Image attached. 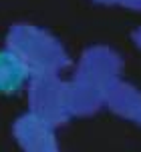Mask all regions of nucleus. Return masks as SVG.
<instances>
[{"label":"nucleus","instance_id":"1","mask_svg":"<svg viewBox=\"0 0 141 152\" xmlns=\"http://www.w3.org/2000/svg\"><path fill=\"white\" fill-rule=\"evenodd\" d=\"M4 46L26 64L30 74H63L70 66V56L63 42L36 24L18 22L10 26Z\"/></svg>","mask_w":141,"mask_h":152},{"label":"nucleus","instance_id":"2","mask_svg":"<svg viewBox=\"0 0 141 152\" xmlns=\"http://www.w3.org/2000/svg\"><path fill=\"white\" fill-rule=\"evenodd\" d=\"M28 112L53 126H63L73 118L67 98V80L63 74H32L26 84Z\"/></svg>","mask_w":141,"mask_h":152},{"label":"nucleus","instance_id":"3","mask_svg":"<svg viewBox=\"0 0 141 152\" xmlns=\"http://www.w3.org/2000/svg\"><path fill=\"white\" fill-rule=\"evenodd\" d=\"M70 78L105 94L109 86L123 78V58L111 46L93 44L81 52Z\"/></svg>","mask_w":141,"mask_h":152},{"label":"nucleus","instance_id":"4","mask_svg":"<svg viewBox=\"0 0 141 152\" xmlns=\"http://www.w3.org/2000/svg\"><path fill=\"white\" fill-rule=\"evenodd\" d=\"M12 138L22 152H61L56 126L28 110L12 122Z\"/></svg>","mask_w":141,"mask_h":152},{"label":"nucleus","instance_id":"5","mask_svg":"<svg viewBox=\"0 0 141 152\" xmlns=\"http://www.w3.org/2000/svg\"><path fill=\"white\" fill-rule=\"evenodd\" d=\"M103 108H107L121 120L131 122L141 128V90L135 84L119 78L105 92Z\"/></svg>","mask_w":141,"mask_h":152},{"label":"nucleus","instance_id":"6","mask_svg":"<svg viewBox=\"0 0 141 152\" xmlns=\"http://www.w3.org/2000/svg\"><path fill=\"white\" fill-rule=\"evenodd\" d=\"M30 70L6 46L0 48V94H16L26 88Z\"/></svg>","mask_w":141,"mask_h":152},{"label":"nucleus","instance_id":"7","mask_svg":"<svg viewBox=\"0 0 141 152\" xmlns=\"http://www.w3.org/2000/svg\"><path fill=\"white\" fill-rule=\"evenodd\" d=\"M67 98H69L70 116L73 118H85V116L97 114L103 108L105 94L70 78V80H67Z\"/></svg>","mask_w":141,"mask_h":152},{"label":"nucleus","instance_id":"8","mask_svg":"<svg viewBox=\"0 0 141 152\" xmlns=\"http://www.w3.org/2000/svg\"><path fill=\"white\" fill-rule=\"evenodd\" d=\"M131 42L135 44V48L141 50V26H137V28L131 32Z\"/></svg>","mask_w":141,"mask_h":152},{"label":"nucleus","instance_id":"9","mask_svg":"<svg viewBox=\"0 0 141 152\" xmlns=\"http://www.w3.org/2000/svg\"><path fill=\"white\" fill-rule=\"evenodd\" d=\"M95 4H101V6H119L121 0H93Z\"/></svg>","mask_w":141,"mask_h":152}]
</instances>
